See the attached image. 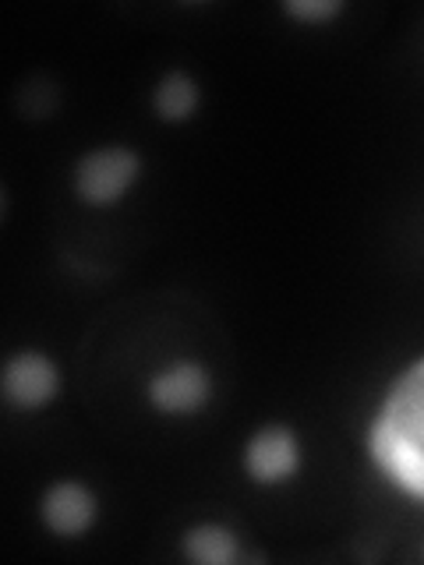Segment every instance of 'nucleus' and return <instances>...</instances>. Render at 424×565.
I'll use <instances>...</instances> for the list:
<instances>
[{
    "label": "nucleus",
    "mask_w": 424,
    "mask_h": 565,
    "mask_svg": "<svg viewBox=\"0 0 424 565\" xmlns=\"http://www.w3.org/2000/svg\"><path fill=\"white\" fill-rule=\"evenodd\" d=\"M202 110V85L184 67L167 71L152 88V114L163 124H188Z\"/></svg>",
    "instance_id": "nucleus-8"
},
{
    "label": "nucleus",
    "mask_w": 424,
    "mask_h": 565,
    "mask_svg": "<svg viewBox=\"0 0 424 565\" xmlns=\"http://www.w3.org/2000/svg\"><path fill=\"white\" fill-rule=\"evenodd\" d=\"M181 555L194 565H234L241 562V537L223 523H199L184 530Z\"/></svg>",
    "instance_id": "nucleus-9"
},
{
    "label": "nucleus",
    "mask_w": 424,
    "mask_h": 565,
    "mask_svg": "<svg viewBox=\"0 0 424 565\" xmlns=\"http://www.w3.org/2000/svg\"><path fill=\"white\" fill-rule=\"evenodd\" d=\"M216 382L202 361H170L146 385V399L163 417H194L212 403Z\"/></svg>",
    "instance_id": "nucleus-3"
},
{
    "label": "nucleus",
    "mask_w": 424,
    "mask_h": 565,
    "mask_svg": "<svg viewBox=\"0 0 424 565\" xmlns=\"http://www.w3.org/2000/svg\"><path fill=\"white\" fill-rule=\"evenodd\" d=\"M40 520L53 537L78 541L99 520V499L85 481H53L40 499Z\"/></svg>",
    "instance_id": "nucleus-5"
},
{
    "label": "nucleus",
    "mask_w": 424,
    "mask_h": 565,
    "mask_svg": "<svg viewBox=\"0 0 424 565\" xmlns=\"http://www.w3.org/2000/svg\"><path fill=\"white\" fill-rule=\"evenodd\" d=\"M0 396L18 414H35L61 396V367L43 350H14L0 371Z\"/></svg>",
    "instance_id": "nucleus-4"
},
{
    "label": "nucleus",
    "mask_w": 424,
    "mask_h": 565,
    "mask_svg": "<svg viewBox=\"0 0 424 565\" xmlns=\"http://www.w3.org/2000/svg\"><path fill=\"white\" fill-rule=\"evenodd\" d=\"M343 8L347 4H340V0H287L283 14H290L297 22H308V25H326L336 14H343Z\"/></svg>",
    "instance_id": "nucleus-10"
},
{
    "label": "nucleus",
    "mask_w": 424,
    "mask_h": 565,
    "mask_svg": "<svg viewBox=\"0 0 424 565\" xmlns=\"http://www.w3.org/2000/svg\"><path fill=\"white\" fill-rule=\"evenodd\" d=\"M375 420H382L389 431H396L400 438L424 449V358H417L389 385Z\"/></svg>",
    "instance_id": "nucleus-7"
},
{
    "label": "nucleus",
    "mask_w": 424,
    "mask_h": 565,
    "mask_svg": "<svg viewBox=\"0 0 424 565\" xmlns=\"http://www.w3.org/2000/svg\"><path fill=\"white\" fill-rule=\"evenodd\" d=\"M364 441H368L371 463L389 477V484H396L403 494L424 502V449L414 446V441L400 438L396 431H389L385 424L375 417H371V424H368Z\"/></svg>",
    "instance_id": "nucleus-6"
},
{
    "label": "nucleus",
    "mask_w": 424,
    "mask_h": 565,
    "mask_svg": "<svg viewBox=\"0 0 424 565\" xmlns=\"http://www.w3.org/2000/svg\"><path fill=\"white\" fill-rule=\"evenodd\" d=\"M241 467L255 488H283L305 467V449L290 424H265L244 441Z\"/></svg>",
    "instance_id": "nucleus-2"
},
{
    "label": "nucleus",
    "mask_w": 424,
    "mask_h": 565,
    "mask_svg": "<svg viewBox=\"0 0 424 565\" xmlns=\"http://www.w3.org/2000/svg\"><path fill=\"white\" fill-rule=\"evenodd\" d=\"M141 156L128 146H99L78 156L71 188L88 209H114L128 199V191L141 181Z\"/></svg>",
    "instance_id": "nucleus-1"
}]
</instances>
